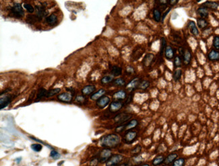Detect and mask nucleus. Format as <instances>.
<instances>
[{
    "instance_id": "obj_1",
    "label": "nucleus",
    "mask_w": 219,
    "mask_h": 166,
    "mask_svg": "<svg viewBox=\"0 0 219 166\" xmlns=\"http://www.w3.org/2000/svg\"><path fill=\"white\" fill-rule=\"evenodd\" d=\"M121 138L117 134H108L103 136L100 140V145L103 147L112 149L117 147L120 144Z\"/></svg>"
},
{
    "instance_id": "obj_2",
    "label": "nucleus",
    "mask_w": 219,
    "mask_h": 166,
    "mask_svg": "<svg viewBox=\"0 0 219 166\" xmlns=\"http://www.w3.org/2000/svg\"><path fill=\"white\" fill-rule=\"evenodd\" d=\"M10 14L16 18H22L24 17V12L20 4H15L10 8Z\"/></svg>"
},
{
    "instance_id": "obj_3",
    "label": "nucleus",
    "mask_w": 219,
    "mask_h": 166,
    "mask_svg": "<svg viewBox=\"0 0 219 166\" xmlns=\"http://www.w3.org/2000/svg\"><path fill=\"white\" fill-rule=\"evenodd\" d=\"M138 137V133L134 130L126 131L123 137V141L125 144H132Z\"/></svg>"
},
{
    "instance_id": "obj_4",
    "label": "nucleus",
    "mask_w": 219,
    "mask_h": 166,
    "mask_svg": "<svg viewBox=\"0 0 219 166\" xmlns=\"http://www.w3.org/2000/svg\"><path fill=\"white\" fill-rule=\"evenodd\" d=\"M111 156L112 152L110 149L104 148V149L101 150L98 156L99 163H106Z\"/></svg>"
},
{
    "instance_id": "obj_5",
    "label": "nucleus",
    "mask_w": 219,
    "mask_h": 166,
    "mask_svg": "<svg viewBox=\"0 0 219 166\" xmlns=\"http://www.w3.org/2000/svg\"><path fill=\"white\" fill-rule=\"evenodd\" d=\"M123 159V157L122 155H112L111 157L108 159V161L105 163V165L106 166H117L122 161Z\"/></svg>"
},
{
    "instance_id": "obj_6",
    "label": "nucleus",
    "mask_w": 219,
    "mask_h": 166,
    "mask_svg": "<svg viewBox=\"0 0 219 166\" xmlns=\"http://www.w3.org/2000/svg\"><path fill=\"white\" fill-rule=\"evenodd\" d=\"M132 116V115L130 114L120 113L115 116V118H114V121H115L116 124H118L119 125V124L127 123V122L131 119Z\"/></svg>"
},
{
    "instance_id": "obj_7",
    "label": "nucleus",
    "mask_w": 219,
    "mask_h": 166,
    "mask_svg": "<svg viewBox=\"0 0 219 166\" xmlns=\"http://www.w3.org/2000/svg\"><path fill=\"white\" fill-rule=\"evenodd\" d=\"M124 103L122 101H113L109 104V111L111 113H115L119 112L124 106Z\"/></svg>"
},
{
    "instance_id": "obj_8",
    "label": "nucleus",
    "mask_w": 219,
    "mask_h": 166,
    "mask_svg": "<svg viewBox=\"0 0 219 166\" xmlns=\"http://www.w3.org/2000/svg\"><path fill=\"white\" fill-rule=\"evenodd\" d=\"M183 60V63L185 65H189L190 63L192 61V51L188 48L187 49H184L183 53L182 54V55L181 56Z\"/></svg>"
},
{
    "instance_id": "obj_9",
    "label": "nucleus",
    "mask_w": 219,
    "mask_h": 166,
    "mask_svg": "<svg viewBox=\"0 0 219 166\" xmlns=\"http://www.w3.org/2000/svg\"><path fill=\"white\" fill-rule=\"evenodd\" d=\"M110 102H111V99L109 96L103 95V97H101V98L98 99V100H97L96 105L98 108H101V109H103V108H105L110 104Z\"/></svg>"
},
{
    "instance_id": "obj_10",
    "label": "nucleus",
    "mask_w": 219,
    "mask_h": 166,
    "mask_svg": "<svg viewBox=\"0 0 219 166\" xmlns=\"http://www.w3.org/2000/svg\"><path fill=\"white\" fill-rule=\"evenodd\" d=\"M36 12H37V15H35L38 20H41L42 19L45 17L47 15V10H46V8L45 6H43V5H36Z\"/></svg>"
},
{
    "instance_id": "obj_11",
    "label": "nucleus",
    "mask_w": 219,
    "mask_h": 166,
    "mask_svg": "<svg viewBox=\"0 0 219 166\" xmlns=\"http://www.w3.org/2000/svg\"><path fill=\"white\" fill-rule=\"evenodd\" d=\"M141 81H142L141 79L140 78H134V79H132V80L130 81L128 85H126V88L128 90H129L130 92L134 91L135 89L138 88L139 85H140V84Z\"/></svg>"
},
{
    "instance_id": "obj_12",
    "label": "nucleus",
    "mask_w": 219,
    "mask_h": 166,
    "mask_svg": "<svg viewBox=\"0 0 219 166\" xmlns=\"http://www.w3.org/2000/svg\"><path fill=\"white\" fill-rule=\"evenodd\" d=\"M208 59L212 62L219 61V50H215L214 49L209 51L207 55Z\"/></svg>"
},
{
    "instance_id": "obj_13",
    "label": "nucleus",
    "mask_w": 219,
    "mask_h": 166,
    "mask_svg": "<svg viewBox=\"0 0 219 166\" xmlns=\"http://www.w3.org/2000/svg\"><path fill=\"white\" fill-rule=\"evenodd\" d=\"M57 97L59 101L65 102V103H70L72 100V94L69 92H64V93L58 95Z\"/></svg>"
},
{
    "instance_id": "obj_14",
    "label": "nucleus",
    "mask_w": 219,
    "mask_h": 166,
    "mask_svg": "<svg viewBox=\"0 0 219 166\" xmlns=\"http://www.w3.org/2000/svg\"><path fill=\"white\" fill-rule=\"evenodd\" d=\"M127 97H128L127 92L125 90H123V89L115 92L113 95V98L117 101H123L125 100Z\"/></svg>"
},
{
    "instance_id": "obj_15",
    "label": "nucleus",
    "mask_w": 219,
    "mask_h": 166,
    "mask_svg": "<svg viewBox=\"0 0 219 166\" xmlns=\"http://www.w3.org/2000/svg\"><path fill=\"white\" fill-rule=\"evenodd\" d=\"M164 54V57H165V58L169 61L173 60L175 57V50L171 46H167L166 47Z\"/></svg>"
},
{
    "instance_id": "obj_16",
    "label": "nucleus",
    "mask_w": 219,
    "mask_h": 166,
    "mask_svg": "<svg viewBox=\"0 0 219 166\" xmlns=\"http://www.w3.org/2000/svg\"><path fill=\"white\" fill-rule=\"evenodd\" d=\"M188 26L189 30V32L191 33L193 36H198L200 33H199V30L197 26V25L196 24V23L192 20L189 21L188 24Z\"/></svg>"
},
{
    "instance_id": "obj_17",
    "label": "nucleus",
    "mask_w": 219,
    "mask_h": 166,
    "mask_svg": "<svg viewBox=\"0 0 219 166\" xmlns=\"http://www.w3.org/2000/svg\"><path fill=\"white\" fill-rule=\"evenodd\" d=\"M96 91V87L93 85H86L82 89V94L84 95H88L93 94Z\"/></svg>"
},
{
    "instance_id": "obj_18",
    "label": "nucleus",
    "mask_w": 219,
    "mask_h": 166,
    "mask_svg": "<svg viewBox=\"0 0 219 166\" xmlns=\"http://www.w3.org/2000/svg\"><path fill=\"white\" fill-rule=\"evenodd\" d=\"M178 158V154L175 153H171L170 154L168 155L167 157H165L164 159V164L166 165H169L173 164V163Z\"/></svg>"
},
{
    "instance_id": "obj_19",
    "label": "nucleus",
    "mask_w": 219,
    "mask_h": 166,
    "mask_svg": "<svg viewBox=\"0 0 219 166\" xmlns=\"http://www.w3.org/2000/svg\"><path fill=\"white\" fill-rule=\"evenodd\" d=\"M165 156L163 154L158 155L152 161V165L153 166H159L164 164Z\"/></svg>"
},
{
    "instance_id": "obj_20",
    "label": "nucleus",
    "mask_w": 219,
    "mask_h": 166,
    "mask_svg": "<svg viewBox=\"0 0 219 166\" xmlns=\"http://www.w3.org/2000/svg\"><path fill=\"white\" fill-rule=\"evenodd\" d=\"M202 5L207 8L208 10H212V11H217L219 7V4L217 2H211V1L206 2L204 4H202Z\"/></svg>"
},
{
    "instance_id": "obj_21",
    "label": "nucleus",
    "mask_w": 219,
    "mask_h": 166,
    "mask_svg": "<svg viewBox=\"0 0 219 166\" xmlns=\"http://www.w3.org/2000/svg\"><path fill=\"white\" fill-rule=\"evenodd\" d=\"M197 14L200 16V18L206 19L208 18L209 10L207 8H205L204 6H203L202 5L201 6H200L198 9H197Z\"/></svg>"
},
{
    "instance_id": "obj_22",
    "label": "nucleus",
    "mask_w": 219,
    "mask_h": 166,
    "mask_svg": "<svg viewBox=\"0 0 219 166\" xmlns=\"http://www.w3.org/2000/svg\"><path fill=\"white\" fill-rule=\"evenodd\" d=\"M106 94V90L104 89H100L99 90L95 92L93 94L90 95V99L92 100L97 101L98 99L103 97Z\"/></svg>"
},
{
    "instance_id": "obj_23",
    "label": "nucleus",
    "mask_w": 219,
    "mask_h": 166,
    "mask_svg": "<svg viewBox=\"0 0 219 166\" xmlns=\"http://www.w3.org/2000/svg\"><path fill=\"white\" fill-rule=\"evenodd\" d=\"M154 55L152 53H148L145 55L144 58L142 61V63L144 67H148L151 65L152 62L153 61Z\"/></svg>"
},
{
    "instance_id": "obj_24",
    "label": "nucleus",
    "mask_w": 219,
    "mask_h": 166,
    "mask_svg": "<svg viewBox=\"0 0 219 166\" xmlns=\"http://www.w3.org/2000/svg\"><path fill=\"white\" fill-rule=\"evenodd\" d=\"M197 25H198V27L200 29H206V28H208L209 23L206 20V19L199 18L197 19Z\"/></svg>"
},
{
    "instance_id": "obj_25",
    "label": "nucleus",
    "mask_w": 219,
    "mask_h": 166,
    "mask_svg": "<svg viewBox=\"0 0 219 166\" xmlns=\"http://www.w3.org/2000/svg\"><path fill=\"white\" fill-rule=\"evenodd\" d=\"M45 22L49 26H54L57 24L58 22V17L55 14H51L50 16H47L45 18Z\"/></svg>"
},
{
    "instance_id": "obj_26",
    "label": "nucleus",
    "mask_w": 219,
    "mask_h": 166,
    "mask_svg": "<svg viewBox=\"0 0 219 166\" xmlns=\"http://www.w3.org/2000/svg\"><path fill=\"white\" fill-rule=\"evenodd\" d=\"M139 122L137 119H132L129 120V122L126 123L125 126V130L126 131H128V130H132V129H134L136 126L138 125Z\"/></svg>"
},
{
    "instance_id": "obj_27",
    "label": "nucleus",
    "mask_w": 219,
    "mask_h": 166,
    "mask_svg": "<svg viewBox=\"0 0 219 166\" xmlns=\"http://www.w3.org/2000/svg\"><path fill=\"white\" fill-rule=\"evenodd\" d=\"M144 53V50L142 47H138L134 50V52L132 53V59L134 61H136L139 59L140 57H141L142 55Z\"/></svg>"
},
{
    "instance_id": "obj_28",
    "label": "nucleus",
    "mask_w": 219,
    "mask_h": 166,
    "mask_svg": "<svg viewBox=\"0 0 219 166\" xmlns=\"http://www.w3.org/2000/svg\"><path fill=\"white\" fill-rule=\"evenodd\" d=\"M12 101V97L6 95L4 98L1 97V100H0V104H1V109H3L5 107H6Z\"/></svg>"
},
{
    "instance_id": "obj_29",
    "label": "nucleus",
    "mask_w": 219,
    "mask_h": 166,
    "mask_svg": "<svg viewBox=\"0 0 219 166\" xmlns=\"http://www.w3.org/2000/svg\"><path fill=\"white\" fill-rule=\"evenodd\" d=\"M111 75L114 77L119 76L122 74V69L119 66L113 65L111 68Z\"/></svg>"
},
{
    "instance_id": "obj_30",
    "label": "nucleus",
    "mask_w": 219,
    "mask_h": 166,
    "mask_svg": "<svg viewBox=\"0 0 219 166\" xmlns=\"http://www.w3.org/2000/svg\"><path fill=\"white\" fill-rule=\"evenodd\" d=\"M114 81V76L112 75H104L102 79H101V82L102 84L106 85L108 84H110Z\"/></svg>"
},
{
    "instance_id": "obj_31",
    "label": "nucleus",
    "mask_w": 219,
    "mask_h": 166,
    "mask_svg": "<svg viewBox=\"0 0 219 166\" xmlns=\"http://www.w3.org/2000/svg\"><path fill=\"white\" fill-rule=\"evenodd\" d=\"M162 14L159 9L154 8L153 10V18L154 20L157 22H159L162 20Z\"/></svg>"
},
{
    "instance_id": "obj_32",
    "label": "nucleus",
    "mask_w": 219,
    "mask_h": 166,
    "mask_svg": "<svg viewBox=\"0 0 219 166\" xmlns=\"http://www.w3.org/2000/svg\"><path fill=\"white\" fill-rule=\"evenodd\" d=\"M47 92L45 88H39V90H38L37 94V100H41L43 98H47Z\"/></svg>"
},
{
    "instance_id": "obj_33",
    "label": "nucleus",
    "mask_w": 219,
    "mask_h": 166,
    "mask_svg": "<svg viewBox=\"0 0 219 166\" xmlns=\"http://www.w3.org/2000/svg\"><path fill=\"white\" fill-rule=\"evenodd\" d=\"M113 85H115L116 86H119V87H123L125 86L126 84L125 80L123 78H117L115 79H114V81H113Z\"/></svg>"
},
{
    "instance_id": "obj_34",
    "label": "nucleus",
    "mask_w": 219,
    "mask_h": 166,
    "mask_svg": "<svg viewBox=\"0 0 219 166\" xmlns=\"http://www.w3.org/2000/svg\"><path fill=\"white\" fill-rule=\"evenodd\" d=\"M173 60H174V66H175V67L178 68V67H180L182 65L183 60H182V57H181L180 55H177V56L175 57V58H174Z\"/></svg>"
},
{
    "instance_id": "obj_35",
    "label": "nucleus",
    "mask_w": 219,
    "mask_h": 166,
    "mask_svg": "<svg viewBox=\"0 0 219 166\" xmlns=\"http://www.w3.org/2000/svg\"><path fill=\"white\" fill-rule=\"evenodd\" d=\"M182 70L181 69H177L173 73V80L175 81H179L181 78H182Z\"/></svg>"
},
{
    "instance_id": "obj_36",
    "label": "nucleus",
    "mask_w": 219,
    "mask_h": 166,
    "mask_svg": "<svg viewBox=\"0 0 219 166\" xmlns=\"http://www.w3.org/2000/svg\"><path fill=\"white\" fill-rule=\"evenodd\" d=\"M185 159L183 157H179L171 164V166H185Z\"/></svg>"
},
{
    "instance_id": "obj_37",
    "label": "nucleus",
    "mask_w": 219,
    "mask_h": 166,
    "mask_svg": "<svg viewBox=\"0 0 219 166\" xmlns=\"http://www.w3.org/2000/svg\"><path fill=\"white\" fill-rule=\"evenodd\" d=\"M161 44L160 55L162 57L164 54V50H165V49H166V47H167V40L164 37H163L161 38Z\"/></svg>"
},
{
    "instance_id": "obj_38",
    "label": "nucleus",
    "mask_w": 219,
    "mask_h": 166,
    "mask_svg": "<svg viewBox=\"0 0 219 166\" xmlns=\"http://www.w3.org/2000/svg\"><path fill=\"white\" fill-rule=\"evenodd\" d=\"M142 151V147L141 145H136L134 148H133L131 150V154L134 155V156H137L140 153H141Z\"/></svg>"
},
{
    "instance_id": "obj_39",
    "label": "nucleus",
    "mask_w": 219,
    "mask_h": 166,
    "mask_svg": "<svg viewBox=\"0 0 219 166\" xmlns=\"http://www.w3.org/2000/svg\"><path fill=\"white\" fill-rule=\"evenodd\" d=\"M61 89L59 88H55V89H50L48 92H47V98H50L52 97L53 95H55L56 94H58V93H59Z\"/></svg>"
},
{
    "instance_id": "obj_40",
    "label": "nucleus",
    "mask_w": 219,
    "mask_h": 166,
    "mask_svg": "<svg viewBox=\"0 0 219 166\" xmlns=\"http://www.w3.org/2000/svg\"><path fill=\"white\" fill-rule=\"evenodd\" d=\"M212 47H213L214 49L215 50H219V36L217 35L214 36L213 38V40H212Z\"/></svg>"
},
{
    "instance_id": "obj_41",
    "label": "nucleus",
    "mask_w": 219,
    "mask_h": 166,
    "mask_svg": "<svg viewBox=\"0 0 219 166\" xmlns=\"http://www.w3.org/2000/svg\"><path fill=\"white\" fill-rule=\"evenodd\" d=\"M150 84V82H149L147 80L142 81L140 82V85H139L138 88L140 89H143V90H145V89H147V88H149Z\"/></svg>"
},
{
    "instance_id": "obj_42",
    "label": "nucleus",
    "mask_w": 219,
    "mask_h": 166,
    "mask_svg": "<svg viewBox=\"0 0 219 166\" xmlns=\"http://www.w3.org/2000/svg\"><path fill=\"white\" fill-rule=\"evenodd\" d=\"M75 100H76V102H77L79 104H83L85 103L86 102H87V99H86L84 95H79L76 96Z\"/></svg>"
},
{
    "instance_id": "obj_43",
    "label": "nucleus",
    "mask_w": 219,
    "mask_h": 166,
    "mask_svg": "<svg viewBox=\"0 0 219 166\" xmlns=\"http://www.w3.org/2000/svg\"><path fill=\"white\" fill-rule=\"evenodd\" d=\"M31 149L33 150L34 151L36 152H40L43 149V146L41 144H33L31 145Z\"/></svg>"
},
{
    "instance_id": "obj_44",
    "label": "nucleus",
    "mask_w": 219,
    "mask_h": 166,
    "mask_svg": "<svg viewBox=\"0 0 219 166\" xmlns=\"http://www.w3.org/2000/svg\"><path fill=\"white\" fill-rule=\"evenodd\" d=\"M125 126H126V123L125 124H119V125L116 127L115 129V131L117 133H121L122 132L125 130Z\"/></svg>"
},
{
    "instance_id": "obj_45",
    "label": "nucleus",
    "mask_w": 219,
    "mask_h": 166,
    "mask_svg": "<svg viewBox=\"0 0 219 166\" xmlns=\"http://www.w3.org/2000/svg\"><path fill=\"white\" fill-rule=\"evenodd\" d=\"M50 156H51V157H52L54 159H58L60 158V157H61V156H60L59 153L57 151H55V150H54V149H53L52 151H51Z\"/></svg>"
},
{
    "instance_id": "obj_46",
    "label": "nucleus",
    "mask_w": 219,
    "mask_h": 166,
    "mask_svg": "<svg viewBox=\"0 0 219 166\" xmlns=\"http://www.w3.org/2000/svg\"><path fill=\"white\" fill-rule=\"evenodd\" d=\"M23 7H24L25 9H26L28 12L31 13V14H32V13H33V12H34V8H33V6H32L30 4H24L23 5Z\"/></svg>"
},
{
    "instance_id": "obj_47",
    "label": "nucleus",
    "mask_w": 219,
    "mask_h": 166,
    "mask_svg": "<svg viewBox=\"0 0 219 166\" xmlns=\"http://www.w3.org/2000/svg\"><path fill=\"white\" fill-rule=\"evenodd\" d=\"M99 163L98 157L92 159L90 161V166H97L98 164Z\"/></svg>"
},
{
    "instance_id": "obj_48",
    "label": "nucleus",
    "mask_w": 219,
    "mask_h": 166,
    "mask_svg": "<svg viewBox=\"0 0 219 166\" xmlns=\"http://www.w3.org/2000/svg\"><path fill=\"white\" fill-rule=\"evenodd\" d=\"M126 72L128 73V74H132V73H135V70L131 66H129L127 67V69H126Z\"/></svg>"
},
{
    "instance_id": "obj_49",
    "label": "nucleus",
    "mask_w": 219,
    "mask_h": 166,
    "mask_svg": "<svg viewBox=\"0 0 219 166\" xmlns=\"http://www.w3.org/2000/svg\"><path fill=\"white\" fill-rule=\"evenodd\" d=\"M132 97H133V94H130L128 97H127V100L125 102V104H129L131 101L132 100Z\"/></svg>"
},
{
    "instance_id": "obj_50",
    "label": "nucleus",
    "mask_w": 219,
    "mask_h": 166,
    "mask_svg": "<svg viewBox=\"0 0 219 166\" xmlns=\"http://www.w3.org/2000/svg\"><path fill=\"white\" fill-rule=\"evenodd\" d=\"M177 3H178V1H176V0H169V5L173 6V5H175Z\"/></svg>"
},
{
    "instance_id": "obj_51",
    "label": "nucleus",
    "mask_w": 219,
    "mask_h": 166,
    "mask_svg": "<svg viewBox=\"0 0 219 166\" xmlns=\"http://www.w3.org/2000/svg\"><path fill=\"white\" fill-rule=\"evenodd\" d=\"M170 10H171V8H169V9H168V10L167 11V12H165V13H164V14L163 15V16H162V21H163L164 20V18H165V17H166V16L168 14H169V12H170Z\"/></svg>"
},
{
    "instance_id": "obj_52",
    "label": "nucleus",
    "mask_w": 219,
    "mask_h": 166,
    "mask_svg": "<svg viewBox=\"0 0 219 166\" xmlns=\"http://www.w3.org/2000/svg\"><path fill=\"white\" fill-rule=\"evenodd\" d=\"M119 166H132V165H130L128 164H123L120 165H119Z\"/></svg>"
},
{
    "instance_id": "obj_53",
    "label": "nucleus",
    "mask_w": 219,
    "mask_h": 166,
    "mask_svg": "<svg viewBox=\"0 0 219 166\" xmlns=\"http://www.w3.org/2000/svg\"><path fill=\"white\" fill-rule=\"evenodd\" d=\"M140 166H150V165L148 164H144L141 165H140Z\"/></svg>"
},
{
    "instance_id": "obj_54",
    "label": "nucleus",
    "mask_w": 219,
    "mask_h": 166,
    "mask_svg": "<svg viewBox=\"0 0 219 166\" xmlns=\"http://www.w3.org/2000/svg\"><path fill=\"white\" fill-rule=\"evenodd\" d=\"M159 166H168V165H159Z\"/></svg>"
}]
</instances>
